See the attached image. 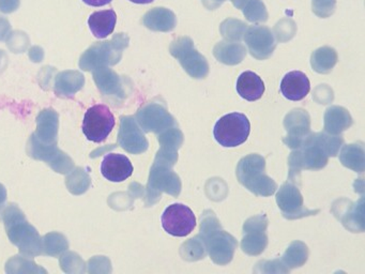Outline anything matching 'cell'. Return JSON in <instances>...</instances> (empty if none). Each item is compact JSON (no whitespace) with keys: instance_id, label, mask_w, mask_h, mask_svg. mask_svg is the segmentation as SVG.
<instances>
[{"instance_id":"60d3db41","label":"cell","mask_w":365,"mask_h":274,"mask_svg":"<svg viewBox=\"0 0 365 274\" xmlns=\"http://www.w3.org/2000/svg\"><path fill=\"white\" fill-rule=\"evenodd\" d=\"M10 29L11 27L7 19H0V41L5 40L9 36Z\"/></svg>"},{"instance_id":"ba28073f","label":"cell","mask_w":365,"mask_h":274,"mask_svg":"<svg viewBox=\"0 0 365 274\" xmlns=\"http://www.w3.org/2000/svg\"><path fill=\"white\" fill-rule=\"evenodd\" d=\"M162 192L168 193L174 197L179 196L181 192L180 178L173 171L172 166L155 161L147 184V205L157 203L161 198Z\"/></svg>"},{"instance_id":"b9f144b4","label":"cell","mask_w":365,"mask_h":274,"mask_svg":"<svg viewBox=\"0 0 365 274\" xmlns=\"http://www.w3.org/2000/svg\"><path fill=\"white\" fill-rule=\"evenodd\" d=\"M225 0H202V4L206 6L208 10H215L219 8Z\"/></svg>"},{"instance_id":"d590c367","label":"cell","mask_w":365,"mask_h":274,"mask_svg":"<svg viewBox=\"0 0 365 274\" xmlns=\"http://www.w3.org/2000/svg\"><path fill=\"white\" fill-rule=\"evenodd\" d=\"M247 24L239 19H227L221 24V34L226 41L230 42H239L245 36L247 30Z\"/></svg>"},{"instance_id":"ee69618b","label":"cell","mask_w":365,"mask_h":274,"mask_svg":"<svg viewBox=\"0 0 365 274\" xmlns=\"http://www.w3.org/2000/svg\"><path fill=\"white\" fill-rule=\"evenodd\" d=\"M6 199H7V190H6V188L3 184H0V207L4 206Z\"/></svg>"},{"instance_id":"7c38bea8","label":"cell","mask_w":365,"mask_h":274,"mask_svg":"<svg viewBox=\"0 0 365 274\" xmlns=\"http://www.w3.org/2000/svg\"><path fill=\"white\" fill-rule=\"evenodd\" d=\"M136 121L145 132L160 134L163 131L176 126L173 116L160 103H148L136 113Z\"/></svg>"},{"instance_id":"2e32d148","label":"cell","mask_w":365,"mask_h":274,"mask_svg":"<svg viewBox=\"0 0 365 274\" xmlns=\"http://www.w3.org/2000/svg\"><path fill=\"white\" fill-rule=\"evenodd\" d=\"M277 203L283 215L289 220L317 213L318 210H307L303 205V197L300 191L289 182H286L279 188L277 194Z\"/></svg>"},{"instance_id":"52a82bcc","label":"cell","mask_w":365,"mask_h":274,"mask_svg":"<svg viewBox=\"0 0 365 274\" xmlns=\"http://www.w3.org/2000/svg\"><path fill=\"white\" fill-rule=\"evenodd\" d=\"M173 57L180 62L185 72L193 78H205L209 73V64L206 58L194 46L189 36H181L173 41L170 46Z\"/></svg>"},{"instance_id":"5b68a950","label":"cell","mask_w":365,"mask_h":274,"mask_svg":"<svg viewBox=\"0 0 365 274\" xmlns=\"http://www.w3.org/2000/svg\"><path fill=\"white\" fill-rule=\"evenodd\" d=\"M129 45L127 34H118L110 41L98 42L89 47L80 58V68L95 71L101 66H115L123 57V51Z\"/></svg>"},{"instance_id":"44dd1931","label":"cell","mask_w":365,"mask_h":274,"mask_svg":"<svg viewBox=\"0 0 365 274\" xmlns=\"http://www.w3.org/2000/svg\"><path fill=\"white\" fill-rule=\"evenodd\" d=\"M281 92L287 100L301 101L309 94L311 85L309 78L301 71H292L281 81Z\"/></svg>"},{"instance_id":"7a4b0ae2","label":"cell","mask_w":365,"mask_h":274,"mask_svg":"<svg viewBox=\"0 0 365 274\" xmlns=\"http://www.w3.org/2000/svg\"><path fill=\"white\" fill-rule=\"evenodd\" d=\"M0 220L5 224L10 241L26 257L43 255L42 238L37 229L27 222L24 213L14 203L0 207Z\"/></svg>"},{"instance_id":"ffe728a7","label":"cell","mask_w":365,"mask_h":274,"mask_svg":"<svg viewBox=\"0 0 365 274\" xmlns=\"http://www.w3.org/2000/svg\"><path fill=\"white\" fill-rule=\"evenodd\" d=\"M36 138L46 145H55L58 141L59 116L54 109H43L38 115Z\"/></svg>"},{"instance_id":"4fadbf2b","label":"cell","mask_w":365,"mask_h":274,"mask_svg":"<svg viewBox=\"0 0 365 274\" xmlns=\"http://www.w3.org/2000/svg\"><path fill=\"white\" fill-rule=\"evenodd\" d=\"M268 220L266 215H256L249 218L243 225V237L241 248L245 253L252 256L262 254L268 244L266 229Z\"/></svg>"},{"instance_id":"83f0119b","label":"cell","mask_w":365,"mask_h":274,"mask_svg":"<svg viewBox=\"0 0 365 274\" xmlns=\"http://www.w3.org/2000/svg\"><path fill=\"white\" fill-rule=\"evenodd\" d=\"M339 160L344 166L358 173H362L364 171V148L362 143L344 146L339 153Z\"/></svg>"},{"instance_id":"7402d4cb","label":"cell","mask_w":365,"mask_h":274,"mask_svg":"<svg viewBox=\"0 0 365 274\" xmlns=\"http://www.w3.org/2000/svg\"><path fill=\"white\" fill-rule=\"evenodd\" d=\"M236 89L241 98L253 102L262 98L264 92V83L256 73L245 71L238 77Z\"/></svg>"},{"instance_id":"d4e9b609","label":"cell","mask_w":365,"mask_h":274,"mask_svg":"<svg viewBox=\"0 0 365 274\" xmlns=\"http://www.w3.org/2000/svg\"><path fill=\"white\" fill-rule=\"evenodd\" d=\"M116 21L114 10L98 11L89 16L88 26L96 38L104 39L113 34Z\"/></svg>"},{"instance_id":"e575fe53","label":"cell","mask_w":365,"mask_h":274,"mask_svg":"<svg viewBox=\"0 0 365 274\" xmlns=\"http://www.w3.org/2000/svg\"><path fill=\"white\" fill-rule=\"evenodd\" d=\"M8 273H46V270L22 256H14L6 265Z\"/></svg>"},{"instance_id":"e0dca14e","label":"cell","mask_w":365,"mask_h":274,"mask_svg":"<svg viewBox=\"0 0 365 274\" xmlns=\"http://www.w3.org/2000/svg\"><path fill=\"white\" fill-rule=\"evenodd\" d=\"M284 126L288 133L287 136L284 138V143L288 147L296 149L309 134V113L303 109H294L286 116Z\"/></svg>"},{"instance_id":"9c48e42d","label":"cell","mask_w":365,"mask_h":274,"mask_svg":"<svg viewBox=\"0 0 365 274\" xmlns=\"http://www.w3.org/2000/svg\"><path fill=\"white\" fill-rule=\"evenodd\" d=\"M115 126V118L106 105L91 107L85 113L83 133L88 141L102 143L108 138Z\"/></svg>"},{"instance_id":"7bdbcfd3","label":"cell","mask_w":365,"mask_h":274,"mask_svg":"<svg viewBox=\"0 0 365 274\" xmlns=\"http://www.w3.org/2000/svg\"><path fill=\"white\" fill-rule=\"evenodd\" d=\"M112 1L113 0H83L84 4L91 6H106V4H110Z\"/></svg>"},{"instance_id":"d6a6232c","label":"cell","mask_w":365,"mask_h":274,"mask_svg":"<svg viewBox=\"0 0 365 274\" xmlns=\"http://www.w3.org/2000/svg\"><path fill=\"white\" fill-rule=\"evenodd\" d=\"M91 179L84 168L78 167L73 171H70V175L66 179L68 190L73 195H82L88 190L91 186Z\"/></svg>"},{"instance_id":"8d00e7d4","label":"cell","mask_w":365,"mask_h":274,"mask_svg":"<svg viewBox=\"0 0 365 274\" xmlns=\"http://www.w3.org/2000/svg\"><path fill=\"white\" fill-rule=\"evenodd\" d=\"M61 268L67 273H83L85 271V263L80 255L69 252L61 256Z\"/></svg>"},{"instance_id":"277c9868","label":"cell","mask_w":365,"mask_h":274,"mask_svg":"<svg viewBox=\"0 0 365 274\" xmlns=\"http://www.w3.org/2000/svg\"><path fill=\"white\" fill-rule=\"evenodd\" d=\"M266 161L259 154H250L241 158L237 166L239 182L257 196H271L277 191L274 180L266 175Z\"/></svg>"},{"instance_id":"30bf717a","label":"cell","mask_w":365,"mask_h":274,"mask_svg":"<svg viewBox=\"0 0 365 274\" xmlns=\"http://www.w3.org/2000/svg\"><path fill=\"white\" fill-rule=\"evenodd\" d=\"M27 152L31 158L48 163L56 173H68L73 169L74 162L55 145H46L31 135L27 143Z\"/></svg>"},{"instance_id":"5bb4252c","label":"cell","mask_w":365,"mask_h":274,"mask_svg":"<svg viewBox=\"0 0 365 274\" xmlns=\"http://www.w3.org/2000/svg\"><path fill=\"white\" fill-rule=\"evenodd\" d=\"M245 42L251 55L258 60L268 59L277 47L274 34L266 26L253 25L247 28Z\"/></svg>"},{"instance_id":"4dcf8cb0","label":"cell","mask_w":365,"mask_h":274,"mask_svg":"<svg viewBox=\"0 0 365 274\" xmlns=\"http://www.w3.org/2000/svg\"><path fill=\"white\" fill-rule=\"evenodd\" d=\"M307 256H309L307 246L302 242L294 241L286 250L282 263L289 268L301 267L307 263Z\"/></svg>"},{"instance_id":"cb8c5ba5","label":"cell","mask_w":365,"mask_h":274,"mask_svg":"<svg viewBox=\"0 0 365 274\" xmlns=\"http://www.w3.org/2000/svg\"><path fill=\"white\" fill-rule=\"evenodd\" d=\"M85 83L84 75L78 71H63L55 78L54 91L63 98H73Z\"/></svg>"},{"instance_id":"836d02e7","label":"cell","mask_w":365,"mask_h":274,"mask_svg":"<svg viewBox=\"0 0 365 274\" xmlns=\"http://www.w3.org/2000/svg\"><path fill=\"white\" fill-rule=\"evenodd\" d=\"M158 139H159L162 150L178 152L179 148L181 147L183 143V134L178 128L172 126V128L160 133Z\"/></svg>"},{"instance_id":"f546056e","label":"cell","mask_w":365,"mask_h":274,"mask_svg":"<svg viewBox=\"0 0 365 274\" xmlns=\"http://www.w3.org/2000/svg\"><path fill=\"white\" fill-rule=\"evenodd\" d=\"M237 9L242 11L247 21L262 23L268 19L266 6L262 0H230Z\"/></svg>"},{"instance_id":"d6986e66","label":"cell","mask_w":365,"mask_h":274,"mask_svg":"<svg viewBox=\"0 0 365 274\" xmlns=\"http://www.w3.org/2000/svg\"><path fill=\"white\" fill-rule=\"evenodd\" d=\"M93 81L104 96L115 98L125 96L123 78L108 66H101L93 71Z\"/></svg>"},{"instance_id":"484cf974","label":"cell","mask_w":365,"mask_h":274,"mask_svg":"<svg viewBox=\"0 0 365 274\" xmlns=\"http://www.w3.org/2000/svg\"><path fill=\"white\" fill-rule=\"evenodd\" d=\"M352 124V118L347 109L341 106L329 107L324 113V131L329 134L339 135Z\"/></svg>"},{"instance_id":"603a6c76","label":"cell","mask_w":365,"mask_h":274,"mask_svg":"<svg viewBox=\"0 0 365 274\" xmlns=\"http://www.w3.org/2000/svg\"><path fill=\"white\" fill-rule=\"evenodd\" d=\"M143 24L153 31H172L177 25L176 15L170 9L153 8L144 15Z\"/></svg>"},{"instance_id":"3957f363","label":"cell","mask_w":365,"mask_h":274,"mask_svg":"<svg viewBox=\"0 0 365 274\" xmlns=\"http://www.w3.org/2000/svg\"><path fill=\"white\" fill-rule=\"evenodd\" d=\"M200 237L213 263L224 265L232 261L237 248V240L222 228L212 211L202 214Z\"/></svg>"},{"instance_id":"1f68e13d","label":"cell","mask_w":365,"mask_h":274,"mask_svg":"<svg viewBox=\"0 0 365 274\" xmlns=\"http://www.w3.org/2000/svg\"><path fill=\"white\" fill-rule=\"evenodd\" d=\"M42 248L44 255L56 257L69 248V242L65 235L53 231L42 238Z\"/></svg>"},{"instance_id":"8fae6325","label":"cell","mask_w":365,"mask_h":274,"mask_svg":"<svg viewBox=\"0 0 365 274\" xmlns=\"http://www.w3.org/2000/svg\"><path fill=\"white\" fill-rule=\"evenodd\" d=\"M164 230L174 237H185L194 230L196 218L193 211L183 203L168 206L162 215Z\"/></svg>"},{"instance_id":"8992f818","label":"cell","mask_w":365,"mask_h":274,"mask_svg":"<svg viewBox=\"0 0 365 274\" xmlns=\"http://www.w3.org/2000/svg\"><path fill=\"white\" fill-rule=\"evenodd\" d=\"M251 124L247 116L232 113L220 118L213 128L215 141L223 147H238L247 141Z\"/></svg>"},{"instance_id":"6da1fadb","label":"cell","mask_w":365,"mask_h":274,"mask_svg":"<svg viewBox=\"0 0 365 274\" xmlns=\"http://www.w3.org/2000/svg\"><path fill=\"white\" fill-rule=\"evenodd\" d=\"M343 141L341 135L339 136L327 132L309 133L288 158L290 177L294 173H300L302 169L319 171L324 168L329 158L339 153Z\"/></svg>"},{"instance_id":"f6af8a7d","label":"cell","mask_w":365,"mask_h":274,"mask_svg":"<svg viewBox=\"0 0 365 274\" xmlns=\"http://www.w3.org/2000/svg\"><path fill=\"white\" fill-rule=\"evenodd\" d=\"M130 1L134 2V4H151V2L155 1V0H130Z\"/></svg>"},{"instance_id":"ab89813d","label":"cell","mask_w":365,"mask_h":274,"mask_svg":"<svg viewBox=\"0 0 365 274\" xmlns=\"http://www.w3.org/2000/svg\"><path fill=\"white\" fill-rule=\"evenodd\" d=\"M20 6V0H0V12L12 13Z\"/></svg>"},{"instance_id":"f1b7e54d","label":"cell","mask_w":365,"mask_h":274,"mask_svg":"<svg viewBox=\"0 0 365 274\" xmlns=\"http://www.w3.org/2000/svg\"><path fill=\"white\" fill-rule=\"evenodd\" d=\"M337 62V53L334 49L324 46L316 49L311 56V66L320 74L330 73Z\"/></svg>"},{"instance_id":"9a60e30c","label":"cell","mask_w":365,"mask_h":274,"mask_svg":"<svg viewBox=\"0 0 365 274\" xmlns=\"http://www.w3.org/2000/svg\"><path fill=\"white\" fill-rule=\"evenodd\" d=\"M118 143L123 149L132 154L143 153L148 149L149 146L142 128L132 116L120 117Z\"/></svg>"},{"instance_id":"74e56055","label":"cell","mask_w":365,"mask_h":274,"mask_svg":"<svg viewBox=\"0 0 365 274\" xmlns=\"http://www.w3.org/2000/svg\"><path fill=\"white\" fill-rule=\"evenodd\" d=\"M336 0H312V10L317 16L327 19L334 13Z\"/></svg>"},{"instance_id":"4316f807","label":"cell","mask_w":365,"mask_h":274,"mask_svg":"<svg viewBox=\"0 0 365 274\" xmlns=\"http://www.w3.org/2000/svg\"><path fill=\"white\" fill-rule=\"evenodd\" d=\"M213 55L222 64L235 66L245 59L247 56V49L239 42L222 41L215 45L213 49Z\"/></svg>"},{"instance_id":"f35d334b","label":"cell","mask_w":365,"mask_h":274,"mask_svg":"<svg viewBox=\"0 0 365 274\" xmlns=\"http://www.w3.org/2000/svg\"><path fill=\"white\" fill-rule=\"evenodd\" d=\"M89 273H106L110 272V263L106 257L97 256L93 257L89 260L88 269Z\"/></svg>"},{"instance_id":"ac0fdd59","label":"cell","mask_w":365,"mask_h":274,"mask_svg":"<svg viewBox=\"0 0 365 274\" xmlns=\"http://www.w3.org/2000/svg\"><path fill=\"white\" fill-rule=\"evenodd\" d=\"M101 173L108 181L123 182L131 177L133 165L123 154L108 153L102 162Z\"/></svg>"}]
</instances>
